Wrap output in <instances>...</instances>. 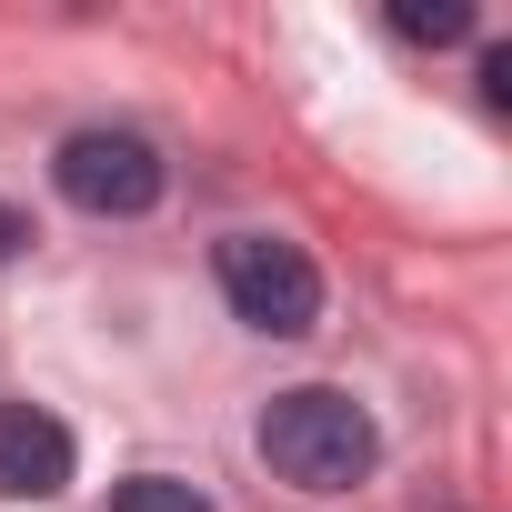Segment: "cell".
<instances>
[{
	"mask_svg": "<svg viewBox=\"0 0 512 512\" xmlns=\"http://www.w3.org/2000/svg\"><path fill=\"white\" fill-rule=\"evenodd\" d=\"M262 462H272L292 492L332 502V492L372 482V462H382V432H372V412H362L352 392H332V382H302V392H272V402H262Z\"/></svg>",
	"mask_w": 512,
	"mask_h": 512,
	"instance_id": "1",
	"label": "cell"
},
{
	"mask_svg": "<svg viewBox=\"0 0 512 512\" xmlns=\"http://www.w3.org/2000/svg\"><path fill=\"white\" fill-rule=\"evenodd\" d=\"M71 422L61 412H41V402H0V492L11 502H51V492H71Z\"/></svg>",
	"mask_w": 512,
	"mask_h": 512,
	"instance_id": "4",
	"label": "cell"
},
{
	"mask_svg": "<svg viewBox=\"0 0 512 512\" xmlns=\"http://www.w3.org/2000/svg\"><path fill=\"white\" fill-rule=\"evenodd\" d=\"M211 272H221V302L251 332H272V342H302L322 322V272H312V251L282 241V231H231L211 251Z\"/></svg>",
	"mask_w": 512,
	"mask_h": 512,
	"instance_id": "2",
	"label": "cell"
},
{
	"mask_svg": "<svg viewBox=\"0 0 512 512\" xmlns=\"http://www.w3.org/2000/svg\"><path fill=\"white\" fill-rule=\"evenodd\" d=\"M111 512H211V492L181 482V472H131V482L111 492Z\"/></svg>",
	"mask_w": 512,
	"mask_h": 512,
	"instance_id": "5",
	"label": "cell"
},
{
	"mask_svg": "<svg viewBox=\"0 0 512 512\" xmlns=\"http://www.w3.org/2000/svg\"><path fill=\"white\" fill-rule=\"evenodd\" d=\"M392 31L402 41H472V0H402Z\"/></svg>",
	"mask_w": 512,
	"mask_h": 512,
	"instance_id": "6",
	"label": "cell"
},
{
	"mask_svg": "<svg viewBox=\"0 0 512 512\" xmlns=\"http://www.w3.org/2000/svg\"><path fill=\"white\" fill-rule=\"evenodd\" d=\"M21 241H31V221H21L11 201H0V262H11V251H21Z\"/></svg>",
	"mask_w": 512,
	"mask_h": 512,
	"instance_id": "7",
	"label": "cell"
},
{
	"mask_svg": "<svg viewBox=\"0 0 512 512\" xmlns=\"http://www.w3.org/2000/svg\"><path fill=\"white\" fill-rule=\"evenodd\" d=\"M51 181H61V201L71 211H101V221H141L151 201H161V151L141 141V131H71L61 141V161H51Z\"/></svg>",
	"mask_w": 512,
	"mask_h": 512,
	"instance_id": "3",
	"label": "cell"
}]
</instances>
